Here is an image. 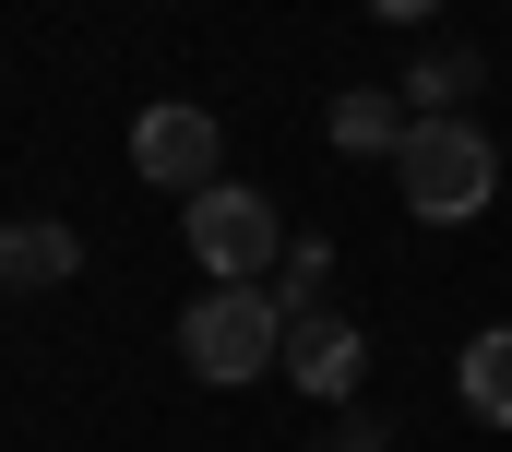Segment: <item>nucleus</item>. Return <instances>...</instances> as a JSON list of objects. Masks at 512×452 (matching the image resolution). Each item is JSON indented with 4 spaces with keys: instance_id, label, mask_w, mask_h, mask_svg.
<instances>
[{
    "instance_id": "1",
    "label": "nucleus",
    "mask_w": 512,
    "mask_h": 452,
    "mask_svg": "<svg viewBox=\"0 0 512 452\" xmlns=\"http://www.w3.org/2000/svg\"><path fill=\"white\" fill-rule=\"evenodd\" d=\"M393 191H405L417 226H465V215L501 203V143H489L477 119H405V143H393Z\"/></svg>"
},
{
    "instance_id": "2",
    "label": "nucleus",
    "mask_w": 512,
    "mask_h": 452,
    "mask_svg": "<svg viewBox=\"0 0 512 452\" xmlns=\"http://www.w3.org/2000/svg\"><path fill=\"white\" fill-rule=\"evenodd\" d=\"M179 369L215 381V393L286 369V310H274V286H203V298L179 310Z\"/></svg>"
},
{
    "instance_id": "3",
    "label": "nucleus",
    "mask_w": 512,
    "mask_h": 452,
    "mask_svg": "<svg viewBox=\"0 0 512 452\" xmlns=\"http://www.w3.org/2000/svg\"><path fill=\"white\" fill-rule=\"evenodd\" d=\"M179 226H191V262H203L215 286H262V262H286L274 203H262V191H239V179L191 191V203H179Z\"/></svg>"
},
{
    "instance_id": "4",
    "label": "nucleus",
    "mask_w": 512,
    "mask_h": 452,
    "mask_svg": "<svg viewBox=\"0 0 512 452\" xmlns=\"http://www.w3.org/2000/svg\"><path fill=\"white\" fill-rule=\"evenodd\" d=\"M131 179H155V191H215L227 179V131H215V108H191V96H167V108L131 119Z\"/></svg>"
},
{
    "instance_id": "5",
    "label": "nucleus",
    "mask_w": 512,
    "mask_h": 452,
    "mask_svg": "<svg viewBox=\"0 0 512 452\" xmlns=\"http://www.w3.org/2000/svg\"><path fill=\"white\" fill-rule=\"evenodd\" d=\"M358 369H370L358 322H334V310H298L286 322V381L298 393H358Z\"/></svg>"
},
{
    "instance_id": "6",
    "label": "nucleus",
    "mask_w": 512,
    "mask_h": 452,
    "mask_svg": "<svg viewBox=\"0 0 512 452\" xmlns=\"http://www.w3.org/2000/svg\"><path fill=\"white\" fill-rule=\"evenodd\" d=\"M477 96H489V60H477V48H429V60L405 72V119H465Z\"/></svg>"
},
{
    "instance_id": "7",
    "label": "nucleus",
    "mask_w": 512,
    "mask_h": 452,
    "mask_svg": "<svg viewBox=\"0 0 512 452\" xmlns=\"http://www.w3.org/2000/svg\"><path fill=\"white\" fill-rule=\"evenodd\" d=\"M453 393H465V417H489V429H512V322H489V334H465V357H453Z\"/></svg>"
},
{
    "instance_id": "8",
    "label": "nucleus",
    "mask_w": 512,
    "mask_h": 452,
    "mask_svg": "<svg viewBox=\"0 0 512 452\" xmlns=\"http://www.w3.org/2000/svg\"><path fill=\"white\" fill-rule=\"evenodd\" d=\"M60 274H84V238H72L60 215L0 226V286H60Z\"/></svg>"
},
{
    "instance_id": "9",
    "label": "nucleus",
    "mask_w": 512,
    "mask_h": 452,
    "mask_svg": "<svg viewBox=\"0 0 512 452\" xmlns=\"http://www.w3.org/2000/svg\"><path fill=\"white\" fill-rule=\"evenodd\" d=\"M334 143H346V155H393V143H405V96L346 84V96H334Z\"/></svg>"
},
{
    "instance_id": "10",
    "label": "nucleus",
    "mask_w": 512,
    "mask_h": 452,
    "mask_svg": "<svg viewBox=\"0 0 512 452\" xmlns=\"http://www.w3.org/2000/svg\"><path fill=\"white\" fill-rule=\"evenodd\" d=\"M322 286H334V238H286V262H274V310L298 322V310H322Z\"/></svg>"
},
{
    "instance_id": "11",
    "label": "nucleus",
    "mask_w": 512,
    "mask_h": 452,
    "mask_svg": "<svg viewBox=\"0 0 512 452\" xmlns=\"http://www.w3.org/2000/svg\"><path fill=\"white\" fill-rule=\"evenodd\" d=\"M370 12H382V24H429L441 0H370Z\"/></svg>"
},
{
    "instance_id": "12",
    "label": "nucleus",
    "mask_w": 512,
    "mask_h": 452,
    "mask_svg": "<svg viewBox=\"0 0 512 452\" xmlns=\"http://www.w3.org/2000/svg\"><path fill=\"white\" fill-rule=\"evenodd\" d=\"M334 452H346V441H334Z\"/></svg>"
}]
</instances>
